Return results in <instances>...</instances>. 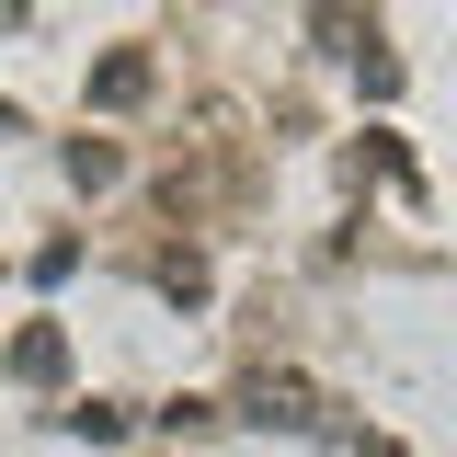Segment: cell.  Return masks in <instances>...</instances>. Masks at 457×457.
Returning a JSON list of instances; mask_svg holds the SVG:
<instances>
[{"mask_svg": "<svg viewBox=\"0 0 457 457\" xmlns=\"http://www.w3.org/2000/svg\"><path fill=\"white\" fill-rule=\"evenodd\" d=\"M57 366H69V343H57V332H46V320H35V332L12 343V378H57Z\"/></svg>", "mask_w": 457, "mask_h": 457, "instance_id": "cell-3", "label": "cell"}, {"mask_svg": "<svg viewBox=\"0 0 457 457\" xmlns=\"http://www.w3.org/2000/svg\"><path fill=\"white\" fill-rule=\"evenodd\" d=\"M137 92H149V57H137V46L92 69V104H137Z\"/></svg>", "mask_w": 457, "mask_h": 457, "instance_id": "cell-2", "label": "cell"}, {"mask_svg": "<svg viewBox=\"0 0 457 457\" xmlns=\"http://www.w3.org/2000/svg\"><path fill=\"white\" fill-rule=\"evenodd\" d=\"M0 23H23V0H0Z\"/></svg>", "mask_w": 457, "mask_h": 457, "instance_id": "cell-4", "label": "cell"}, {"mask_svg": "<svg viewBox=\"0 0 457 457\" xmlns=\"http://www.w3.org/2000/svg\"><path fill=\"white\" fill-rule=\"evenodd\" d=\"M240 423H263V435H309L320 400H309V378H275V366H263V378L240 389Z\"/></svg>", "mask_w": 457, "mask_h": 457, "instance_id": "cell-1", "label": "cell"}]
</instances>
